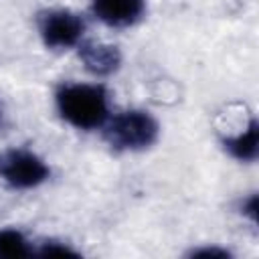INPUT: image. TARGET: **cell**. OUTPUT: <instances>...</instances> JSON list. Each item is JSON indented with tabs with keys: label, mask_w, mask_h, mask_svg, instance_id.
Wrapping results in <instances>:
<instances>
[{
	"label": "cell",
	"mask_w": 259,
	"mask_h": 259,
	"mask_svg": "<svg viewBox=\"0 0 259 259\" xmlns=\"http://www.w3.org/2000/svg\"><path fill=\"white\" fill-rule=\"evenodd\" d=\"M55 101L61 117L77 130H97L109 119L107 93L103 85L67 83L59 87Z\"/></svg>",
	"instance_id": "1"
},
{
	"label": "cell",
	"mask_w": 259,
	"mask_h": 259,
	"mask_svg": "<svg viewBox=\"0 0 259 259\" xmlns=\"http://www.w3.org/2000/svg\"><path fill=\"white\" fill-rule=\"evenodd\" d=\"M160 125L144 109H127L105 121V140L117 152H140L156 144Z\"/></svg>",
	"instance_id": "2"
},
{
	"label": "cell",
	"mask_w": 259,
	"mask_h": 259,
	"mask_svg": "<svg viewBox=\"0 0 259 259\" xmlns=\"http://www.w3.org/2000/svg\"><path fill=\"white\" fill-rule=\"evenodd\" d=\"M51 176L49 164L34 152L24 148H8L0 152V180L10 188L28 190L45 184Z\"/></svg>",
	"instance_id": "3"
},
{
	"label": "cell",
	"mask_w": 259,
	"mask_h": 259,
	"mask_svg": "<svg viewBox=\"0 0 259 259\" xmlns=\"http://www.w3.org/2000/svg\"><path fill=\"white\" fill-rule=\"evenodd\" d=\"M38 32L45 47L63 51L81 45L85 34V20L71 10H49L38 18Z\"/></svg>",
	"instance_id": "4"
},
{
	"label": "cell",
	"mask_w": 259,
	"mask_h": 259,
	"mask_svg": "<svg viewBox=\"0 0 259 259\" xmlns=\"http://www.w3.org/2000/svg\"><path fill=\"white\" fill-rule=\"evenodd\" d=\"M144 0H93V14L109 26H130L144 14Z\"/></svg>",
	"instance_id": "5"
},
{
	"label": "cell",
	"mask_w": 259,
	"mask_h": 259,
	"mask_svg": "<svg viewBox=\"0 0 259 259\" xmlns=\"http://www.w3.org/2000/svg\"><path fill=\"white\" fill-rule=\"evenodd\" d=\"M79 57L85 69L97 77H107L115 73L121 65V53L115 45L103 42H83L79 45Z\"/></svg>",
	"instance_id": "6"
},
{
	"label": "cell",
	"mask_w": 259,
	"mask_h": 259,
	"mask_svg": "<svg viewBox=\"0 0 259 259\" xmlns=\"http://www.w3.org/2000/svg\"><path fill=\"white\" fill-rule=\"evenodd\" d=\"M223 148H225V152H229L231 158H235L239 162H255L257 154H259V123H257V119H251L249 125L241 134H237L233 138H225Z\"/></svg>",
	"instance_id": "7"
},
{
	"label": "cell",
	"mask_w": 259,
	"mask_h": 259,
	"mask_svg": "<svg viewBox=\"0 0 259 259\" xmlns=\"http://www.w3.org/2000/svg\"><path fill=\"white\" fill-rule=\"evenodd\" d=\"M34 255V249L20 231L4 229L0 231V259H20Z\"/></svg>",
	"instance_id": "8"
},
{
	"label": "cell",
	"mask_w": 259,
	"mask_h": 259,
	"mask_svg": "<svg viewBox=\"0 0 259 259\" xmlns=\"http://www.w3.org/2000/svg\"><path fill=\"white\" fill-rule=\"evenodd\" d=\"M34 255H40V257H79L81 253L75 251V249L69 247V245L49 241V243H42L40 249L34 251Z\"/></svg>",
	"instance_id": "9"
},
{
	"label": "cell",
	"mask_w": 259,
	"mask_h": 259,
	"mask_svg": "<svg viewBox=\"0 0 259 259\" xmlns=\"http://www.w3.org/2000/svg\"><path fill=\"white\" fill-rule=\"evenodd\" d=\"M190 257H200V259H231V253L221 247H200L192 249Z\"/></svg>",
	"instance_id": "10"
},
{
	"label": "cell",
	"mask_w": 259,
	"mask_h": 259,
	"mask_svg": "<svg viewBox=\"0 0 259 259\" xmlns=\"http://www.w3.org/2000/svg\"><path fill=\"white\" fill-rule=\"evenodd\" d=\"M257 210H259V198L257 194H249L243 204H241V212L251 221V223H257Z\"/></svg>",
	"instance_id": "11"
}]
</instances>
